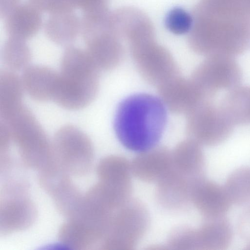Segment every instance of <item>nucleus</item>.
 Returning <instances> with one entry per match:
<instances>
[{"label": "nucleus", "instance_id": "nucleus-1", "mask_svg": "<svg viewBox=\"0 0 250 250\" xmlns=\"http://www.w3.org/2000/svg\"><path fill=\"white\" fill-rule=\"evenodd\" d=\"M167 120V108L159 97L137 93L119 103L113 126L121 144L130 151L140 153L156 146Z\"/></svg>", "mask_w": 250, "mask_h": 250}, {"label": "nucleus", "instance_id": "nucleus-2", "mask_svg": "<svg viewBox=\"0 0 250 250\" xmlns=\"http://www.w3.org/2000/svg\"><path fill=\"white\" fill-rule=\"evenodd\" d=\"M100 70L86 51L72 45L66 48L52 100L69 110L83 108L96 98Z\"/></svg>", "mask_w": 250, "mask_h": 250}, {"label": "nucleus", "instance_id": "nucleus-3", "mask_svg": "<svg viewBox=\"0 0 250 250\" xmlns=\"http://www.w3.org/2000/svg\"><path fill=\"white\" fill-rule=\"evenodd\" d=\"M2 121L10 129L12 139L24 166L40 171L53 162L52 144L27 107L22 104Z\"/></svg>", "mask_w": 250, "mask_h": 250}, {"label": "nucleus", "instance_id": "nucleus-4", "mask_svg": "<svg viewBox=\"0 0 250 250\" xmlns=\"http://www.w3.org/2000/svg\"><path fill=\"white\" fill-rule=\"evenodd\" d=\"M149 225V215L140 201L130 199L116 209L101 242L104 250H131L143 237Z\"/></svg>", "mask_w": 250, "mask_h": 250}, {"label": "nucleus", "instance_id": "nucleus-5", "mask_svg": "<svg viewBox=\"0 0 250 250\" xmlns=\"http://www.w3.org/2000/svg\"><path fill=\"white\" fill-rule=\"evenodd\" d=\"M56 165L69 175L83 176L91 171L94 148L87 135L76 126L67 125L56 132L52 143Z\"/></svg>", "mask_w": 250, "mask_h": 250}, {"label": "nucleus", "instance_id": "nucleus-6", "mask_svg": "<svg viewBox=\"0 0 250 250\" xmlns=\"http://www.w3.org/2000/svg\"><path fill=\"white\" fill-rule=\"evenodd\" d=\"M234 125L219 105L205 99L186 114V130L188 138L202 146H218L231 134Z\"/></svg>", "mask_w": 250, "mask_h": 250}, {"label": "nucleus", "instance_id": "nucleus-7", "mask_svg": "<svg viewBox=\"0 0 250 250\" xmlns=\"http://www.w3.org/2000/svg\"><path fill=\"white\" fill-rule=\"evenodd\" d=\"M135 67L143 79L157 87L179 75V69L173 56L155 38L129 45Z\"/></svg>", "mask_w": 250, "mask_h": 250}, {"label": "nucleus", "instance_id": "nucleus-8", "mask_svg": "<svg viewBox=\"0 0 250 250\" xmlns=\"http://www.w3.org/2000/svg\"><path fill=\"white\" fill-rule=\"evenodd\" d=\"M208 99L218 90H230L240 85L241 69L234 57L213 55L206 57L193 70L191 78Z\"/></svg>", "mask_w": 250, "mask_h": 250}, {"label": "nucleus", "instance_id": "nucleus-9", "mask_svg": "<svg viewBox=\"0 0 250 250\" xmlns=\"http://www.w3.org/2000/svg\"><path fill=\"white\" fill-rule=\"evenodd\" d=\"M42 188L51 197L59 212L67 219L78 208L83 196L69 175L53 163L39 172Z\"/></svg>", "mask_w": 250, "mask_h": 250}, {"label": "nucleus", "instance_id": "nucleus-10", "mask_svg": "<svg viewBox=\"0 0 250 250\" xmlns=\"http://www.w3.org/2000/svg\"><path fill=\"white\" fill-rule=\"evenodd\" d=\"M26 191H4L0 205V230L1 235L24 230L34 222L37 210L34 204L26 197Z\"/></svg>", "mask_w": 250, "mask_h": 250}, {"label": "nucleus", "instance_id": "nucleus-11", "mask_svg": "<svg viewBox=\"0 0 250 250\" xmlns=\"http://www.w3.org/2000/svg\"><path fill=\"white\" fill-rule=\"evenodd\" d=\"M157 88L159 98L166 108L175 114H187L202 101L208 99L191 78L180 75Z\"/></svg>", "mask_w": 250, "mask_h": 250}, {"label": "nucleus", "instance_id": "nucleus-12", "mask_svg": "<svg viewBox=\"0 0 250 250\" xmlns=\"http://www.w3.org/2000/svg\"><path fill=\"white\" fill-rule=\"evenodd\" d=\"M190 203L204 219L225 216L232 205L223 186L207 179L205 176L193 181Z\"/></svg>", "mask_w": 250, "mask_h": 250}, {"label": "nucleus", "instance_id": "nucleus-13", "mask_svg": "<svg viewBox=\"0 0 250 250\" xmlns=\"http://www.w3.org/2000/svg\"><path fill=\"white\" fill-rule=\"evenodd\" d=\"M172 167L156 183L155 198L159 204L169 210H181L190 203L193 181Z\"/></svg>", "mask_w": 250, "mask_h": 250}, {"label": "nucleus", "instance_id": "nucleus-14", "mask_svg": "<svg viewBox=\"0 0 250 250\" xmlns=\"http://www.w3.org/2000/svg\"><path fill=\"white\" fill-rule=\"evenodd\" d=\"M132 175L146 183L158 182L172 167L171 151L155 146L140 152L130 162Z\"/></svg>", "mask_w": 250, "mask_h": 250}, {"label": "nucleus", "instance_id": "nucleus-15", "mask_svg": "<svg viewBox=\"0 0 250 250\" xmlns=\"http://www.w3.org/2000/svg\"><path fill=\"white\" fill-rule=\"evenodd\" d=\"M87 53L100 71H110L122 62L124 55L121 40L105 31L84 41Z\"/></svg>", "mask_w": 250, "mask_h": 250}, {"label": "nucleus", "instance_id": "nucleus-16", "mask_svg": "<svg viewBox=\"0 0 250 250\" xmlns=\"http://www.w3.org/2000/svg\"><path fill=\"white\" fill-rule=\"evenodd\" d=\"M231 224L225 216L206 218L193 229L195 250H225L232 239Z\"/></svg>", "mask_w": 250, "mask_h": 250}, {"label": "nucleus", "instance_id": "nucleus-17", "mask_svg": "<svg viewBox=\"0 0 250 250\" xmlns=\"http://www.w3.org/2000/svg\"><path fill=\"white\" fill-rule=\"evenodd\" d=\"M4 19L8 37L24 41L36 35L42 25V12L29 2L19 4Z\"/></svg>", "mask_w": 250, "mask_h": 250}, {"label": "nucleus", "instance_id": "nucleus-18", "mask_svg": "<svg viewBox=\"0 0 250 250\" xmlns=\"http://www.w3.org/2000/svg\"><path fill=\"white\" fill-rule=\"evenodd\" d=\"M58 75L48 66L32 65L23 69L21 80L24 90L32 99L45 102L52 100Z\"/></svg>", "mask_w": 250, "mask_h": 250}, {"label": "nucleus", "instance_id": "nucleus-19", "mask_svg": "<svg viewBox=\"0 0 250 250\" xmlns=\"http://www.w3.org/2000/svg\"><path fill=\"white\" fill-rule=\"evenodd\" d=\"M172 167L192 179L204 176L205 159L202 146L188 138L171 151Z\"/></svg>", "mask_w": 250, "mask_h": 250}, {"label": "nucleus", "instance_id": "nucleus-20", "mask_svg": "<svg viewBox=\"0 0 250 250\" xmlns=\"http://www.w3.org/2000/svg\"><path fill=\"white\" fill-rule=\"evenodd\" d=\"M96 173L99 182L114 188L132 193L131 164L125 158L119 155L103 158L97 165Z\"/></svg>", "mask_w": 250, "mask_h": 250}, {"label": "nucleus", "instance_id": "nucleus-21", "mask_svg": "<svg viewBox=\"0 0 250 250\" xmlns=\"http://www.w3.org/2000/svg\"><path fill=\"white\" fill-rule=\"evenodd\" d=\"M43 26L48 39L65 47L71 46L81 34V19L73 11L50 14Z\"/></svg>", "mask_w": 250, "mask_h": 250}, {"label": "nucleus", "instance_id": "nucleus-22", "mask_svg": "<svg viewBox=\"0 0 250 250\" xmlns=\"http://www.w3.org/2000/svg\"><path fill=\"white\" fill-rule=\"evenodd\" d=\"M218 105L234 125L250 123V87L239 85L228 90Z\"/></svg>", "mask_w": 250, "mask_h": 250}, {"label": "nucleus", "instance_id": "nucleus-23", "mask_svg": "<svg viewBox=\"0 0 250 250\" xmlns=\"http://www.w3.org/2000/svg\"><path fill=\"white\" fill-rule=\"evenodd\" d=\"M58 239L68 249L85 250L101 242L102 236L90 227L73 219H67L60 228Z\"/></svg>", "mask_w": 250, "mask_h": 250}, {"label": "nucleus", "instance_id": "nucleus-24", "mask_svg": "<svg viewBox=\"0 0 250 250\" xmlns=\"http://www.w3.org/2000/svg\"><path fill=\"white\" fill-rule=\"evenodd\" d=\"M24 89L20 78L14 71L0 73V117L5 120L22 104Z\"/></svg>", "mask_w": 250, "mask_h": 250}, {"label": "nucleus", "instance_id": "nucleus-25", "mask_svg": "<svg viewBox=\"0 0 250 250\" xmlns=\"http://www.w3.org/2000/svg\"><path fill=\"white\" fill-rule=\"evenodd\" d=\"M231 204L243 206L250 203V167H241L232 171L223 185Z\"/></svg>", "mask_w": 250, "mask_h": 250}, {"label": "nucleus", "instance_id": "nucleus-26", "mask_svg": "<svg viewBox=\"0 0 250 250\" xmlns=\"http://www.w3.org/2000/svg\"><path fill=\"white\" fill-rule=\"evenodd\" d=\"M1 59L10 70L24 69L31 59V51L26 41L8 37L2 48Z\"/></svg>", "mask_w": 250, "mask_h": 250}, {"label": "nucleus", "instance_id": "nucleus-27", "mask_svg": "<svg viewBox=\"0 0 250 250\" xmlns=\"http://www.w3.org/2000/svg\"><path fill=\"white\" fill-rule=\"evenodd\" d=\"M165 24L173 34L183 35L190 31L193 24V18L191 14L184 9L176 7L167 14Z\"/></svg>", "mask_w": 250, "mask_h": 250}, {"label": "nucleus", "instance_id": "nucleus-28", "mask_svg": "<svg viewBox=\"0 0 250 250\" xmlns=\"http://www.w3.org/2000/svg\"><path fill=\"white\" fill-rule=\"evenodd\" d=\"M29 2L41 12L50 14L73 11L74 0H29Z\"/></svg>", "mask_w": 250, "mask_h": 250}, {"label": "nucleus", "instance_id": "nucleus-29", "mask_svg": "<svg viewBox=\"0 0 250 250\" xmlns=\"http://www.w3.org/2000/svg\"><path fill=\"white\" fill-rule=\"evenodd\" d=\"M109 0H74L76 7L83 13L107 10Z\"/></svg>", "mask_w": 250, "mask_h": 250}, {"label": "nucleus", "instance_id": "nucleus-30", "mask_svg": "<svg viewBox=\"0 0 250 250\" xmlns=\"http://www.w3.org/2000/svg\"><path fill=\"white\" fill-rule=\"evenodd\" d=\"M238 229L241 237L246 243V249L250 250V205L239 218Z\"/></svg>", "mask_w": 250, "mask_h": 250}, {"label": "nucleus", "instance_id": "nucleus-31", "mask_svg": "<svg viewBox=\"0 0 250 250\" xmlns=\"http://www.w3.org/2000/svg\"><path fill=\"white\" fill-rule=\"evenodd\" d=\"M12 140L10 129L3 121L0 122V154H6L11 141Z\"/></svg>", "mask_w": 250, "mask_h": 250}, {"label": "nucleus", "instance_id": "nucleus-32", "mask_svg": "<svg viewBox=\"0 0 250 250\" xmlns=\"http://www.w3.org/2000/svg\"><path fill=\"white\" fill-rule=\"evenodd\" d=\"M20 4V0H0V12L5 15Z\"/></svg>", "mask_w": 250, "mask_h": 250}]
</instances>
